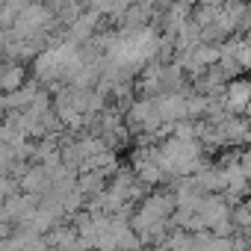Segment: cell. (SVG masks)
I'll return each instance as SVG.
<instances>
[{
	"mask_svg": "<svg viewBox=\"0 0 251 251\" xmlns=\"http://www.w3.org/2000/svg\"><path fill=\"white\" fill-rule=\"evenodd\" d=\"M239 62H242L245 68H251V45H242V48H239Z\"/></svg>",
	"mask_w": 251,
	"mask_h": 251,
	"instance_id": "obj_3",
	"label": "cell"
},
{
	"mask_svg": "<svg viewBox=\"0 0 251 251\" xmlns=\"http://www.w3.org/2000/svg\"><path fill=\"white\" fill-rule=\"evenodd\" d=\"M21 80H24V71H21V68H9V74L3 77V89H6V92H18Z\"/></svg>",
	"mask_w": 251,
	"mask_h": 251,
	"instance_id": "obj_2",
	"label": "cell"
},
{
	"mask_svg": "<svg viewBox=\"0 0 251 251\" xmlns=\"http://www.w3.org/2000/svg\"><path fill=\"white\" fill-rule=\"evenodd\" d=\"M251 103V83L248 80H236V83H230L227 86V106L230 109H245Z\"/></svg>",
	"mask_w": 251,
	"mask_h": 251,
	"instance_id": "obj_1",
	"label": "cell"
},
{
	"mask_svg": "<svg viewBox=\"0 0 251 251\" xmlns=\"http://www.w3.org/2000/svg\"><path fill=\"white\" fill-rule=\"evenodd\" d=\"M239 166H242V169H245V175L251 177V148H248V151L239 157Z\"/></svg>",
	"mask_w": 251,
	"mask_h": 251,
	"instance_id": "obj_4",
	"label": "cell"
}]
</instances>
